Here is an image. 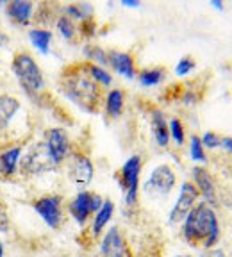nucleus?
Listing matches in <instances>:
<instances>
[{
    "label": "nucleus",
    "instance_id": "27",
    "mask_svg": "<svg viewBox=\"0 0 232 257\" xmlns=\"http://www.w3.org/2000/svg\"><path fill=\"white\" fill-rule=\"evenodd\" d=\"M56 27H57V32H59L61 36H63L66 41H72L73 38H75L77 29H75V25H73V22L70 20L68 16H64V15L57 16Z\"/></svg>",
    "mask_w": 232,
    "mask_h": 257
},
{
    "label": "nucleus",
    "instance_id": "2",
    "mask_svg": "<svg viewBox=\"0 0 232 257\" xmlns=\"http://www.w3.org/2000/svg\"><path fill=\"white\" fill-rule=\"evenodd\" d=\"M182 223V236L189 245L195 246L202 243L205 248H212V245H216L220 237V223L214 209L209 204L200 202L195 205Z\"/></svg>",
    "mask_w": 232,
    "mask_h": 257
},
{
    "label": "nucleus",
    "instance_id": "38",
    "mask_svg": "<svg viewBox=\"0 0 232 257\" xmlns=\"http://www.w3.org/2000/svg\"><path fill=\"white\" fill-rule=\"evenodd\" d=\"M211 6L214 9H218V11H223V4H221V2H218V0H212Z\"/></svg>",
    "mask_w": 232,
    "mask_h": 257
},
{
    "label": "nucleus",
    "instance_id": "4",
    "mask_svg": "<svg viewBox=\"0 0 232 257\" xmlns=\"http://www.w3.org/2000/svg\"><path fill=\"white\" fill-rule=\"evenodd\" d=\"M56 168L57 166L52 161V157H50V154H48L45 141H40V143L32 145L31 150L20 159L18 172L22 175H38V173L52 172Z\"/></svg>",
    "mask_w": 232,
    "mask_h": 257
},
{
    "label": "nucleus",
    "instance_id": "5",
    "mask_svg": "<svg viewBox=\"0 0 232 257\" xmlns=\"http://www.w3.org/2000/svg\"><path fill=\"white\" fill-rule=\"evenodd\" d=\"M141 157L132 156L125 161V165L120 170V186L125 191V204L129 207L136 205L138 193H140V173H141Z\"/></svg>",
    "mask_w": 232,
    "mask_h": 257
},
{
    "label": "nucleus",
    "instance_id": "18",
    "mask_svg": "<svg viewBox=\"0 0 232 257\" xmlns=\"http://www.w3.org/2000/svg\"><path fill=\"white\" fill-rule=\"evenodd\" d=\"M152 131L154 138H156L159 147H168L170 143V127L168 121L164 118V114L161 111H152Z\"/></svg>",
    "mask_w": 232,
    "mask_h": 257
},
{
    "label": "nucleus",
    "instance_id": "23",
    "mask_svg": "<svg viewBox=\"0 0 232 257\" xmlns=\"http://www.w3.org/2000/svg\"><path fill=\"white\" fill-rule=\"evenodd\" d=\"M164 77V68H148L140 72L138 75V80L140 84L145 86V88H152V86H157L163 80Z\"/></svg>",
    "mask_w": 232,
    "mask_h": 257
},
{
    "label": "nucleus",
    "instance_id": "32",
    "mask_svg": "<svg viewBox=\"0 0 232 257\" xmlns=\"http://www.w3.org/2000/svg\"><path fill=\"white\" fill-rule=\"evenodd\" d=\"M95 29H96V24H95V20H93V16L86 18V20L82 22V25H80V32H82L86 38H91L93 34H95Z\"/></svg>",
    "mask_w": 232,
    "mask_h": 257
},
{
    "label": "nucleus",
    "instance_id": "34",
    "mask_svg": "<svg viewBox=\"0 0 232 257\" xmlns=\"http://www.w3.org/2000/svg\"><path fill=\"white\" fill-rule=\"evenodd\" d=\"M220 147H223L225 150H228V152L232 154V138H223L220 143Z\"/></svg>",
    "mask_w": 232,
    "mask_h": 257
},
{
    "label": "nucleus",
    "instance_id": "12",
    "mask_svg": "<svg viewBox=\"0 0 232 257\" xmlns=\"http://www.w3.org/2000/svg\"><path fill=\"white\" fill-rule=\"evenodd\" d=\"M100 255L102 257H131L129 255L125 239L122 237L118 227H111L107 234L102 239L100 245Z\"/></svg>",
    "mask_w": 232,
    "mask_h": 257
},
{
    "label": "nucleus",
    "instance_id": "31",
    "mask_svg": "<svg viewBox=\"0 0 232 257\" xmlns=\"http://www.w3.org/2000/svg\"><path fill=\"white\" fill-rule=\"evenodd\" d=\"M200 141H202V145H204L205 149H218L220 147V143H221V140L218 138V134H214V133H205L204 136L200 138Z\"/></svg>",
    "mask_w": 232,
    "mask_h": 257
},
{
    "label": "nucleus",
    "instance_id": "25",
    "mask_svg": "<svg viewBox=\"0 0 232 257\" xmlns=\"http://www.w3.org/2000/svg\"><path fill=\"white\" fill-rule=\"evenodd\" d=\"M84 56L88 57L89 61H93V64L96 66H102L104 68L105 64H107V52H105L104 48H100L98 45H86L84 47Z\"/></svg>",
    "mask_w": 232,
    "mask_h": 257
},
{
    "label": "nucleus",
    "instance_id": "35",
    "mask_svg": "<svg viewBox=\"0 0 232 257\" xmlns=\"http://www.w3.org/2000/svg\"><path fill=\"white\" fill-rule=\"evenodd\" d=\"M9 43V36L4 32V29L0 27V47H6Z\"/></svg>",
    "mask_w": 232,
    "mask_h": 257
},
{
    "label": "nucleus",
    "instance_id": "22",
    "mask_svg": "<svg viewBox=\"0 0 232 257\" xmlns=\"http://www.w3.org/2000/svg\"><path fill=\"white\" fill-rule=\"evenodd\" d=\"M63 15L68 16L70 20H80L84 22L86 18L93 15V9L89 4H70V6H64L63 9Z\"/></svg>",
    "mask_w": 232,
    "mask_h": 257
},
{
    "label": "nucleus",
    "instance_id": "11",
    "mask_svg": "<svg viewBox=\"0 0 232 257\" xmlns=\"http://www.w3.org/2000/svg\"><path fill=\"white\" fill-rule=\"evenodd\" d=\"M198 195L200 193H198V189L195 188L193 182H184V184L180 186L179 198H177L172 213H170V223H182L186 220V216L189 214V211L196 205Z\"/></svg>",
    "mask_w": 232,
    "mask_h": 257
},
{
    "label": "nucleus",
    "instance_id": "9",
    "mask_svg": "<svg viewBox=\"0 0 232 257\" xmlns=\"http://www.w3.org/2000/svg\"><path fill=\"white\" fill-rule=\"evenodd\" d=\"M45 145H47L48 154L52 157V161L56 163V166L63 165L64 161L70 156V136L63 127H54L48 128L45 134Z\"/></svg>",
    "mask_w": 232,
    "mask_h": 257
},
{
    "label": "nucleus",
    "instance_id": "6",
    "mask_svg": "<svg viewBox=\"0 0 232 257\" xmlns=\"http://www.w3.org/2000/svg\"><path fill=\"white\" fill-rule=\"evenodd\" d=\"M175 182H177V177L175 172L172 170V166L159 165L152 170L148 181L145 182V191L148 195H154V197H166L175 188Z\"/></svg>",
    "mask_w": 232,
    "mask_h": 257
},
{
    "label": "nucleus",
    "instance_id": "14",
    "mask_svg": "<svg viewBox=\"0 0 232 257\" xmlns=\"http://www.w3.org/2000/svg\"><path fill=\"white\" fill-rule=\"evenodd\" d=\"M193 181H195V188L204 197L205 204L216 205V188H214V181H212V177L209 175L207 170L200 168V166L193 168Z\"/></svg>",
    "mask_w": 232,
    "mask_h": 257
},
{
    "label": "nucleus",
    "instance_id": "42",
    "mask_svg": "<svg viewBox=\"0 0 232 257\" xmlns=\"http://www.w3.org/2000/svg\"><path fill=\"white\" fill-rule=\"evenodd\" d=\"M200 257H205V255H200Z\"/></svg>",
    "mask_w": 232,
    "mask_h": 257
},
{
    "label": "nucleus",
    "instance_id": "26",
    "mask_svg": "<svg viewBox=\"0 0 232 257\" xmlns=\"http://www.w3.org/2000/svg\"><path fill=\"white\" fill-rule=\"evenodd\" d=\"M36 13H34V22L36 24H40V25H50L52 22H56L57 18H56V13H54V9H52V6L50 4H40V6H36Z\"/></svg>",
    "mask_w": 232,
    "mask_h": 257
},
{
    "label": "nucleus",
    "instance_id": "29",
    "mask_svg": "<svg viewBox=\"0 0 232 257\" xmlns=\"http://www.w3.org/2000/svg\"><path fill=\"white\" fill-rule=\"evenodd\" d=\"M168 127H170V136H172L173 140H175V143L177 145H182V143H184V138H186V134H184V125L180 123V120L173 118V120L168 123Z\"/></svg>",
    "mask_w": 232,
    "mask_h": 257
},
{
    "label": "nucleus",
    "instance_id": "39",
    "mask_svg": "<svg viewBox=\"0 0 232 257\" xmlns=\"http://www.w3.org/2000/svg\"><path fill=\"white\" fill-rule=\"evenodd\" d=\"M0 257H4V245H2V241H0Z\"/></svg>",
    "mask_w": 232,
    "mask_h": 257
},
{
    "label": "nucleus",
    "instance_id": "36",
    "mask_svg": "<svg viewBox=\"0 0 232 257\" xmlns=\"http://www.w3.org/2000/svg\"><path fill=\"white\" fill-rule=\"evenodd\" d=\"M122 6H125V8H140V2H136V0H122Z\"/></svg>",
    "mask_w": 232,
    "mask_h": 257
},
{
    "label": "nucleus",
    "instance_id": "17",
    "mask_svg": "<svg viewBox=\"0 0 232 257\" xmlns=\"http://www.w3.org/2000/svg\"><path fill=\"white\" fill-rule=\"evenodd\" d=\"M20 100L13 95H0V134L6 133L15 120L16 112L20 111Z\"/></svg>",
    "mask_w": 232,
    "mask_h": 257
},
{
    "label": "nucleus",
    "instance_id": "21",
    "mask_svg": "<svg viewBox=\"0 0 232 257\" xmlns=\"http://www.w3.org/2000/svg\"><path fill=\"white\" fill-rule=\"evenodd\" d=\"M29 40L32 47L38 48L41 54H48L50 50V41H52V32L47 29H31L29 31Z\"/></svg>",
    "mask_w": 232,
    "mask_h": 257
},
{
    "label": "nucleus",
    "instance_id": "1",
    "mask_svg": "<svg viewBox=\"0 0 232 257\" xmlns=\"http://www.w3.org/2000/svg\"><path fill=\"white\" fill-rule=\"evenodd\" d=\"M61 89L73 104L88 112H96L102 102L100 86L88 75L86 64H72L63 70L61 75Z\"/></svg>",
    "mask_w": 232,
    "mask_h": 257
},
{
    "label": "nucleus",
    "instance_id": "20",
    "mask_svg": "<svg viewBox=\"0 0 232 257\" xmlns=\"http://www.w3.org/2000/svg\"><path fill=\"white\" fill-rule=\"evenodd\" d=\"M125 93L122 89H111L105 96V112L111 118H118L124 111Z\"/></svg>",
    "mask_w": 232,
    "mask_h": 257
},
{
    "label": "nucleus",
    "instance_id": "37",
    "mask_svg": "<svg viewBox=\"0 0 232 257\" xmlns=\"http://www.w3.org/2000/svg\"><path fill=\"white\" fill-rule=\"evenodd\" d=\"M205 257H225V252L223 250H212L209 255H205Z\"/></svg>",
    "mask_w": 232,
    "mask_h": 257
},
{
    "label": "nucleus",
    "instance_id": "8",
    "mask_svg": "<svg viewBox=\"0 0 232 257\" xmlns=\"http://www.w3.org/2000/svg\"><path fill=\"white\" fill-rule=\"evenodd\" d=\"M63 198L59 195H45L32 202V209L40 214V218L50 229H59L61 221H63Z\"/></svg>",
    "mask_w": 232,
    "mask_h": 257
},
{
    "label": "nucleus",
    "instance_id": "19",
    "mask_svg": "<svg viewBox=\"0 0 232 257\" xmlns=\"http://www.w3.org/2000/svg\"><path fill=\"white\" fill-rule=\"evenodd\" d=\"M112 213H114V204L111 200H104L102 207L95 213V220H93V227H91L93 236H98L104 230L105 225L111 221Z\"/></svg>",
    "mask_w": 232,
    "mask_h": 257
},
{
    "label": "nucleus",
    "instance_id": "30",
    "mask_svg": "<svg viewBox=\"0 0 232 257\" xmlns=\"http://www.w3.org/2000/svg\"><path fill=\"white\" fill-rule=\"evenodd\" d=\"M195 66H196V63L191 59V57H182V59L177 63V66H175V73L179 77H182V75H188L189 72H193L195 70Z\"/></svg>",
    "mask_w": 232,
    "mask_h": 257
},
{
    "label": "nucleus",
    "instance_id": "13",
    "mask_svg": "<svg viewBox=\"0 0 232 257\" xmlns=\"http://www.w3.org/2000/svg\"><path fill=\"white\" fill-rule=\"evenodd\" d=\"M34 8L36 6L27 0H11L6 4V15L9 16V20L15 25H20V27H27L32 22V16H34Z\"/></svg>",
    "mask_w": 232,
    "mask_h": 257
},
{
    "label": "nucleus",
    "instance_id": "15",
    "mask_svg": "<svg viewBox=\"0 0 232 257\" xmlns=\"http://www.w3.org/2000/svg\"><path fill=\"white\" fill-rule=\"evenodd\" d=\"M107 64L122 77H127V79L136 77V64H134V59L129 52L111 50V52H107Z\"/></svg>",
    "mask_w": 232,
    "mask_h": 257
},
{
    "label": "nucleus",
    "instance_id": "7",
    "mask_svg": "<svg viewBox=\"0 0 232 257\" xmlns=\"http://www.w3.org/2000/svg\"><path fill=\"white\" fill-rule=\"evenodd\" d=\"M104 200H102L100 195L96 193H89V191H80L72 202H70L68 209L72 218L77 221L79 225H84L89 220L91 214H95L98 209L102 207Z\"/></svg>",
    "mask_w": 232,
    "mask_h": 257
},
{
    "label": "nucleus",
    "instance_id": "3",
    "mask_svg": "<svg viewBox=\"0 0 232 257\" xmlns=\"http://www.w3.org/2000/svg\"><path fill=\"white\" fill-rule=\"evenodd\" d=\"M11 70L25 95L31 96L34 102L40 100V95L45 89V77L36 59L25 50H20L13 56Z\"/></svg>",
    "mask_w": 232,
    "mask_h": 257
},
{
    "label": "nucleus",
    "instance_id": "28",
    "mask_svg": "<svg viewBox=\"0 0 232 257\" xmlns=\"http://www.w3.org/2000/svg\"><path fill=\"white\" fill-rule=\"evenodd\" d=\"M189 154H191L193 161H198V163H205L207 157L204 152V145H202L200 138L198 136H191V143H189Z\"/></svg>",
    "mask_w": 232,
    "mask_h": 257
},
{
    "label": "nucleus",
    "instance_id": "24",
    "mask_svg": "<svg viewBox=\"0 0 232 257\" xmlns=\"http://www.w3.org/2000/svg\"><path fill=\"white\" fill-rule=\"evenodd\" d=\"M86 70H88V75L91 77L98 86H111L112 84L111 73H109L105 68H102V66H96V64H93V63H88L86 64Z\"/></svg>",
    "mask_w": 232,
    "mask_h": 257
},
{
    "label": "nucleus",
    "instance_id": "43",
    "mask_svg": "<svg viewBox=\"0 0 232 257\" xmlns=\"http://www.w3.org/2000/svg\"><path fill=\"white\" fill-rule=\"evenodd\" d=\"M230 173H232V172H230Z\"/></svg>",
    "mask_w": 232,
    "mask_h": 257
},
{
    "label": "nucleus",
    "instance_id": "16",
    "mask_svg": "<svg viewBox=\"0 0 232 257\" xmlns=\"http://www.w3.org/2000/svg\"><path fill=\"white\" fill-rule=\"evenodd\" d=\"M22 159V145H15L0 154V175L4 179H11L18 173Z\"/></svg>",
    "mask_w": 232,
    "mask_h": 257
},
{
    "label": "nucleus",
    "instance_id": "41",
    "mask_svg": "<svg viewBox=\"0 0 232 257\" xmlns=\"http://www.w3.org/2000/svg\"><path fill=\"white\" fill-rule=\"evenodd\" d=\"M177 257H191V255H177Z\"/></svg>",
    "mask_w": 232,
    "mask_h": 257
},
{
    "label": "nucleus",
    "instance_id": "33",
    "mask_svg": "<svg viewBox=\"0 0 232 257\" xmlns=\"http://www.w3.org/2000/svg\"><path fill=\"white\" fill-rule=\"evenodd\" d=\"M11 227L9 223V216H8V211L4 209V205L0 204V234H6Z\"/></svg>",
    "mask_w": 232,
    "mask_h": 257
},
{
    "label": "nucleus",
    "instance_id": "40",
    "mask_svg": "<svg viewBox=\"0 0 232 257\" xmlns=\"http://www.w3.org/2000/svg\"><path fill=\"white\" fill-rule=\"evenodd\" d=\"M2 6H4V8H6V2H0V8H2Z\"/></svg>",
    "mask_w": 232,
    "mask_h": 257
},
{
    "label": "nucleus",
    "instance_id": "10",
    "mask_svg": "<svg viewBox=\"0 0 232 257\" xmlns=\"http://www.w3.org/2000/svg\"><path fill=\"white\" fill-rule=\"evenodd\" d=\"M93 163L86 154L82 152H70L68 156V177L72 182L79 188H86L93 181Z\"/></svg>",
    "mask_w": 232,
    "mask_h": 257
}]
</instances>
